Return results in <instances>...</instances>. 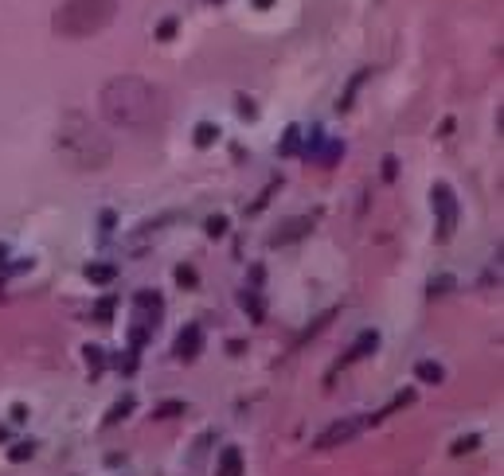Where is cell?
Segmentation results:
<instances>
[{"label": "cell", "mask_w": 504, "mask_h": 476, "mask_svg": "<svg viewBox=\"0 0 504 476\" xmlns=\"http://www.w3.org/2000/svg\"><path fill=\"white\" fill-rule=\"evenodd\" d=\"M98 106L114 125H125V129L157 125L160 113H165V98L153 90V82L137 79V74H118V79H109L98 94Z\"/></svg>", "instance_id": "1"}, {"label": "cell", "mask_w": 504, "mask_h": 476, "mask_svg": "<svg viewBox=\"0 0 504 476\" xmlns=\"http://www.w3.org/2000/svg\"><path fill=\"white\" fill-rule=\"evenodd\" d=\"M55 149H59L63 157H67V164H75L79 172H98V168H106L109 157H114L109 137L86 118V113H79V109L63 113L59 133H55Z\"/></svg>", "instance_id": "2"}, {"label": "cell", "mask_w": 504, "mask_h": 476, "mask_svg": "<svg viewBox=\"0 0 504 476\" xmlns=\"http://www.w3.org/2000/svg\"><path fill=\"white\" fill-rule=\"evenodd\" d=\"M114 16H118V0H63L51 16V31L63 40H86L109 28Z\"/></svg>", "instance_id": "3"}, {"label": "cell", "mask_w": 504, "mask_h": 476, "mask_svg": "<svg viewBox=\"0 0 504 476\" xmlns=\"http://www.w3.org/2000/svg\"><path fill=\"white\" fill-rule=\"evenodd\" d=\"M430 203H434V215H438V230L434 238L438 242H450L454 238V227H457V196L450 184H434L430 188Z\"/></svg>", "instance_id": "4"}, {"label": "cell", "mask_w": 504, "mask_h": 476, "mask_svg": "<svg viewBox=\"0 0 504 476\" xmlns=\"http://www.w3.org/2000/svg\"><path fill=\"white\" fill-rule=\"evenodd\" d=\"M360 429H364V422H360V418H340V422H333L325 434H316L313 449H336V445H344V441H352Z\"/></svg>", "instance_id": "5"}, {"label": "cell", "mask_w": 504, "mask_h": 476, "mask_svg": "<svg viewBox=\"0 0 504 476\" xmlns=\"http://www.w3.org/2000/svg\"><path fill=\"white\" fill-rule=\"evenodd\" d=\"M309 230H313V219H309V215L282 219V223L274 227V235H270V246H289V242H301V238H309Z\"/></svg>", "instance_id": "6"}, {"label": "cell", "mask_w": 504, "mask_h": 476, "mask_svg": "<svg viewBox=\"0 0 504 476\" xmlns=\"http://www.w3.org/2000/svg\"><path fill=\"white\" fill-rule=\"evenodd\" d=\"M199 351H204V332H199L196 324H188V328H184V332L176 336V356L184 359V363H192Z\"/></svg>", "instance_id": "7"}, {"label": "cell", "mask_w": 504, "mask_h": 476, "mask_svg": "<svg viewBox=\"0 0 504 476\" xmlns=\"http://www.w3.org/2000/svg\"><path fill=\"white\" fill-rule=\"evenodd\" d=\"M379 347V332H360V340L352 347H348L344 356H340V363L336 367H348V363H356V359H364V356H372Z\"/></svg>", "instance_id": "8"}, {"label": "cell", "mask_w": 504, "mask_h": 476, "mask_svg": "<svg viewBox=\"0 0 504 476\" xmlns=\"http://www.w3.org/2000/svg\"><path fill=\"white\" fill-rule=\"evenodd\" d=\"M215 476H243V453H238V445H227L223 453H219Z\"/></svg>", "instance_id": "9"}, {"label": "cell", "mask_w": 504, "mask_h": 476, "mask_svg": "<svg viewBox=\"0 0 504 476\" xmlns=\"http://www.w3.org/2000/svg\"><path fill=\"white\" fill-rule=\"evenodd\" d=\"M454 289H457L454 273H438V278H430V285H426V297L438 301V297H445V293H454Z\"/></svg>", "instance_id": "10"}, {"label": "cell", "mask_w": 504, "mask_h": 476, "mask_svg": "<svg viewBox=\"0 0 504 476\" xmlns=\"http://www.w3.org/2000/svg\"><path fill=\"white\" fill-rule=\"evenodd\" d=\"M215 141H219V125H215V121H199V125H196V145H199V149H211Z\"/></svg>", "instance_id": "11"}, {"label": "cell", "mask_w": 504, "mask_h": 476, "mask_svg": "<svg viewBox=\"0 0 504 476\" xmlns=\"http://www.w3.org/2000/svg\"><path fill=\"white\" fill-rule=\"evenodd\" d=\"M129 410H133V398H121V402H114V406L106 410V418H102V426H118Z\"/></svg>", "instance_id": "12"}, {"label": "cell", "mask_w": 504, "mask_h": 476, "mask_svg": "<svg viewBox=\"0 0 504 476\" xmlns=\"http://www.w3.org/2000/svg\"><path fill=\"white\" fill-rule=\"evenodd\" d=\"M86 278L94 281V285H109V281L118 278V269L106 266V262H98V266H90V269H86Z\"/></svg>", "instance_id": "13"}, {"label": "cell", "mask_w": 504, "mask_h": 476, "mask_svg": "<svg viewBox=\"0 0 504 476\" xmlns=\"http://www.w3.org/2000/svg\"><path fill=\"white\" fill-rule=\"evenodd\" d=\"M415 375L422 379V383H442V367H438L434 359H422V363H415Z\"/></svg>", "instance_id": "14"}, {"label": "cell", "mask_w": 504, "mask_h": 476, "mask_svg": "<svg viewBox=\"0 0 504 476\" xmlns=\"http://www.w3.org/2000/svg\"><path fill=\"white\" fill-rule=\"evenodd\" d=\"M477 445H481V437H477V434H469V437H457L454 445H450V453H454V457H465V453H473Z\"/></svg>", "instance_id": "15"}, {"label": "cell", "mask_w": 504, "mask_h": 476, "mask_svg": "<svg viewBox=\"0 0 504 476\" xmlns=\"http://www.w3.org/2000/svg\"><path fill=\"white\" fill-rule=\"evenodd\" d=\"M333 317H336V308H328V312H321V317H316L313 324H309L305 332H301V340H313L316 332H321V328H325V324H328V320H333Z\"/></svg>", "instance_id": "16"}, {"label": "cell", "mask_w": 504, "mask_h": 476, "mask_svg": "<svg viewBox=\"0 0 504 476\" xmlns=\"http://www.w3.org/2000/svg\"><path fill=\"white\" fill-rule=\"evenodd\" d=\"M297 141H301V129H297V125H289V129H286V137H282V152H286V157H289V152H297V149H301Z\"/></svg>", "instance_id": "17"}, {"label": "cell", "mask_w": 504, "mask_h": 476, "mask_svg": "<svg viewBox=\"0 0 504 476\" xmlns=\"http://www.w3.org/2000/svg\"><path fill=\"white\" fill-rule=\"evenodd\" d=\"M364 79H367V70H360L356 79L348 82V94L340 98V109H348V106H352V98H356V90H360V82H364Z\"/></svg>", "instance_id": "18"}, {"label": "cell", "mask_w": 504, "mask_h": 476, "mask_svg": "<svg viewBox=\"0 0 504 476\" xmlns=\"http://www.w3.org/2000/svg\"><path fill=\"white\" fill-rule=\"evenodd\" d=\"M31 453H36V441H20V445H12V461H16V465H24Z\"/></svg>", "instance_id": "19"}, {"label": "cell", "mask_w": 504, "mask_h": 476, "mask_svg": "<svg viewBox=\"0 0 504 476\" xmlns=\"http://www.w3.org/2000/svg\"><path fill=\"white\" fill-rule=\"evenodd\" d=\"M176 414H184V402H165V406L153 410V418H176Z\"/></svg>", "instance_id": "20"}, {"label": "cell", "mask_w": 504, "mask_h": 476, "mask_svg": "<svg viewBox=\"0 0 504 476\" xmlns=\"http://www.w3.org/2000/svg\"><path fill=\"white\" fill-rule=\"evenodd\" d=\"M238 118H243V121H254V118H258L254 102H250V98H243V94H238Z\"/></svg>", "instance_id": "21"}, {"label": "cell", "mask_w": 504, "mask_h": 476, "mask_svg": "<svg viewBox=\"0 0 504 476\" xmlns=\"http://www.w3.org/2000/svg\"><path fill=\"white\" fill-rule=\"evenodd\" d=\"M340 152H344V145H340V141H328V149H325V164H336V160H340Z\"/></svg>", "instance_id": "22"}, {"label": "cell", "mask_w": 504, "mask_h": 476, "mask_svg": "<svg viewBox=\"0 0 504 476\" xmlns=\"http://www.w3.org/2000/svg\"><path fill=\"white\" fill-rule=\"evenodd\" d=\"M223 230H227V219H223V215H211V219H208V235L219 238Z\"/></svg>", "instance_id": "23"}, {"label": "cell", "mask_w": 504, "mask_h": 476, "mask_svg": "<svg viewBox=\"0 0 504 476\" xmlns=\"http://www.w3.org/2000/svg\"><path fill=\"white\" fill-rule=\"evenodd\" d=\"M94 317H98V320H109V317H114V297H102L98 308H94Z\"/></svg>", "instance_id": "24"}, {"label": "cell", "mask_w": 504, "mask_h": 476, "mask_svg": "<svg viewBox=\"0 0 504 476\" xmlns=\"http://www.w3.org/2000/svg\"><path fill=\"white\" fill-rule=\"evenodd\" d=\"M176 281L192 289V285H196V269H192V266H180V269H176Z\"/></svg>", "instance_id": "25"}, {"label": "cell", "mask_w": 504, "mask_h": 476, "mask_svg": "<svg viewBox=\"0 0 504 476\" xmlns=\"http://www.w3.org/2000/svg\"><path fill=\"white\" fill-rule=\"evenodd\" d=\"M243 305H250V317H254V320H262V305H258V297H254V293H243Z\"/></svg>", "instance_id": "26"}, {"label": "cell", "mask_w": 504, "mask_h": 476, "mask_svg": "<svg viewBox=\"0 0 504 476\" xmlns=\"http://www.w3.org/2000/svg\"><path fill=\"white\" fill-rule=\"evenodd\" d=\"M82 356H86V363H90V367H98V363H102V347L86 344V351H82Z\"/></svg>", "instance_id": "27"}, {"label": "cell", "mask_w": 504, "mask_h": 476, "mask_svg": "<svg viewBox=\"0 0 504 476\" xmlns=\"http://www.w3.org/2000/svg\"><path fill=\"white\" fill-rule=\"evenodd\" d=\"M172 35H176V20H165L157 28V40H172Z\"/></svg>", "instance_id": "28"}, {"label": "cell", "mask_w": 504, "mask_h": 476, "mask_svg": "<svg viewBox=\"0 0 504 476\" xmlns=\"http://www.w3.org/2000/svg\"><path fill=\"white\" fill-rule=\"evenodd\" d=\"M395 172H399L395 157H387V160H383V180H395Z\"/></svg>", "instance_id": "29"}, {"label": "cell", "mask_w": 504, "mask_h": 476, "mask_svg": "<svg viewBox=\"0 0 504 476\" xmlns=\"http://www.w3.org/2000/svg\"><path fill=\"white\" fill-rule=\"evenodd\" d=\"M270 4H274V0H254V8H270Z\"/></svg>", "instance_id": "30"}, {"label": "cell", "mask_w": 504, "mask_h": 476, "mask_svg": "<svg viewBox=\"0 0 504 476\" xmlns=\"http://www.w3.org/2000/svg\"><path fill=\"white\" fill-rule=\"evenodd\" d=\"M0 441H8V429H4V426H0Z\"/></svg>", "instance_id": "31"}, {"label": "cell", "mask_w": 504, "mask_h": 476, "mask_svg": "<svg viewBox=\"0 0 504 476\" xmlns=\"http://www.w3.org/2000/svg\"><path fill=\"white\" fill-rule=\"evenodd\" d=\"M4 254H8V250H4V246H0V262H4Z\"/></svg>", "instance_id": "32"}]
</instances>
